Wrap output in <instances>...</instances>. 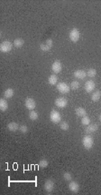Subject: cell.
<instances>
[{"instance_id":"17","label":"cell","mask_w":101,"mask_h":195,"mask_svg":"<svg viewBox=\"0 0 101 195\" xmlns=\"http://www.w3.org/2000/svg\"><path fill=\"white\" fill-rule=\"evenodd\" d=\"M48 83L51 85H55L58 83V77L56 76V75H51L48 78Z\"/></svg>"},{"instance_id":"23","label":"cell","mask_w":101,"mask_h":195,"mask_svg":"<svg viewBox=\"0 0 101 195\" xmlns=\"http://www.w3.org/2000/svg\"><path fill=\"white\" fill-rule=\"evenodd\" d=\"M87 75L88 77H91V78L95 77L96 75H97V70H96L95 68H89L87 72Z\"/></svg>"},{"instance_id":"2","label":"cell","mask_w":101,"mask_h":195,"mask_svg":"<svg viewBox=\"0 0 101 195\" xmlns=\"http://www.w3.org/2000/svg\"><path fill=\"white\" fill-rule=\"evenodd\" d=\"M69 37H70L71 42H73V43H76V42L79 41V37H81V32H79L78 28H73V29H71L70 31Z\"/></svg>"},{"instance_id":"8","label":"cell","mask_w":101,"mask_h":195,"mask_svg":"<svg viewBox=\"0 0 101 195\" xmlns=\"http://www.w3.org/2000/svg\"><path fill=\"white\" fill-rule=\"evenodd\" d=\"M54 104L56 106L59 108H65L68 105V101H67V99L63 98V97H58L55 99Z\"/></svg>"},{"instance_id":"26","label":"cell","mask_w":101,"mask_h":195,"mask_svg":"<svg viewBox=\"0 0 101 195\" xmlns=\"http://www.w3.org/2000/svg\"><path fill=\"white\" fill-rule=\"evenodd\" d=\"M48 165H49V162H48L46 159H42L39 162V166L41 168H46Z\"/></svg>"},{"instance_id":"7","label":"cell","mask_w":101,"mask_h":195,"mask_svg":"<svg viewBox=\"0 0 101 195\" xmlns=\"http://www.w3.org/2000/svg\"><path fill=\"white\" fill-rule=\"evenodd\" d=\"M24 105L29 111H32V110H34L35 108L36 102L34 101V99L31 98V97H27L25 99V101H24Z\"/></svg>"},{"instance_id":"16","label":"cell","mask_w":101,"mask_h":195,"mask_svg":"<svg viewBox=\"0 0 101 195\" xmlns=\"http://www.w3.org/2000/svg\"><path fill=\"white\" fill-rule=\"evenodd\" d=\"M19 127L20 126L18 125L17 123H15V122H12V123H9L7 124V129L10 131V132H15L19 130Z\"/></svg>"},{"instance_id":"21","label":"cell","mask_w":101,"mask_h":195,"mask_svg":"<svg viewBox=\"0 0 101 195\" xmlns=\"http://www.w3.org/2000/svg\"><path fill=\"white\" fill-rule=\"evenodd\" d=\"M8 108V104L7 102V100L5 99H0V110L5 112V111H7Z\"/></svg>"},{"instance_id":"28","label":"cell","mask_w":101,"mask_h":195,"mask_svg":"<svg viewBox=\"0 0 101 195\" xmlns=\"http://www.w3.org/2000/svg\"><path fill=\"white\" fill-rule=\"evenodd\" d=\"M63 178H64L65 181H71L72 175H71V173H70V172H64V174H63Z\"/></svg>"},{"instance_id":"24","label":"cell","mask_w":101,"mask_h":195,"mask_svg":"<svg viewBox=\"0 0 101 195\" xmlns=\"http://www.w3.org/2000/svg\"><path fill=\"white\" fill-rule=\"evenodd\" d=\"M81 124L84 125V126H88V125H89L90 124V119H89V117L88 116H84V117H82V119H81Z\"/></svg>"},{"instance_id":"29","label":"cell","mask_w":101,"mask_h":195,"mask_svg":"<svg viewBox=\"0 0 101 195\" xmlns=\"http://www.w3.org/2000/svg\"><path fill=\"white\" fill-rule=\"evenodd\" d=\"M19 131L21 132L22 134H26L28 132V127L26 125H21L20 127H19Z\"/></svg>"},{"instance_id":"6","label":"cell","mask_w":101,"mask_h":195,"mask_svg":"<svg viewBox=\"0 0 101 195\" xmlns=\"http://www.w3.org/2000/svg\"><path fill=\"white\" fill-rule=\"evenodd\" d=\"M53 46V41H52L51 38L47 39L45 44H41L40 45V49L42 52H48L51 49V47Z\"/></svg>"},{"instance_id":"27","label":"cell","mask_w":101,"mask_h":195,"mask_svg":"<svg viewBox=\"0 0 101 195\" xmlns=\"http://www.w3.org/2000/svg\"><path fill=\"white\" fill-rule=\"evenodd\" d=\"M79 85H79V81H73L71 83V88L73 89V90H78V89L79 88Z\"/></svg>"},{"instance_id":"9","label":"cell","mask_w":101,"mask_h":195,"mask_svg":"<svg viewBox=\"0 0 101 195\" xmlns=\"http://www.w3.org/2000/svg\"><path fill=\"white\" fill-rule=\"evenodd\" d=\"M62 69V65H61V63L59 60H55L53 63H52L51 65V70L54 73H59L61 72Z\"/></svg>"},{"instance_id":"18","label":"cell","mask_w":101,"mask_h":195,"mask_svg":"<svg viewBox=\"0 0 101 195\" xmlns=\"http://www.w3.org/2000/svg\"><path fill=\"white\" fill-rule=\"evenodd\" d=\"M14 94H15V91L13 90L12 88H7V90L4 92V96H5V98H7V99L12 98L14 96Z\"/></svg>"},{"instance_id":"30","label":"cell","mask_w":101,"mask_h":195,"mask_svg":"<svg viewBox=\"0 0 101 195\" xmlns=\"http://www.w3.org/2000/svg\"><path fill=\"white\" fill-rule=\"evenodd\" d=\"M99 120H100V122H101V114H100V117H99Z\"/></svg>"},{"instance_id":"22","label":"cell","mask_w":101,"mask_h":195,"mask_svg":"<svg viewBox=\"0 0 101 195\" xmlns=\"http://www.w3.org/2000/svg\"><path fill=\"white\" fill-rule=\"evenodd\" d=\"M29 118H30V120H32V121H36L37 119L39 118V114L37 113V112H35V111H34V110H32V111H30V113H29Z\"/></svg>"},{"instance_id":"5","label":"cell","mask_w":101,"mask_h":195,"mask_svg":"<svg viewBox=\"0 0 101 195\" xmlns=\"http://www.w3.org/2000/svg\"><path fill=\"white\" fill-rule=\"evenodd\" d=\"M57 90L59 91L61 93H70V90H71V87L69 86L66 83H57Z\"/></svg>"},{"instance_id":"25","label":"cell","mask_w":101,"mask_h":195,"mask_svg":"<svg viewBox=\"0 0 101 195\" xmlns=\"http://www.w3.org/2000/svg\"><path fill=\"white\" fill-rule=\"evenodd\" d=\"M60 127L61 130L63 131H68L69 128H70V125H69V124L67 122H61L60 124Z\"/></svg>"},{"instance_id":"4","label":"cell","mask_w":101,"mask_h":195,"mask_svg":"<svg viewBox=\"0 0 101 195\" xmlns=\"http://www.w3.org/2000/svg\"><path fill=\"white\" fill-rule=\"evenodd\" d=\"M14 44H12L10 41H4L0 45V51L2 53H8L12 50Z\"/></svg>"},{"instance_id":"20","label":"cell","mask_w":101,"mask_h":195,"mask_svg":"<svg viewBox=\"0 0 101 195\" xmlns=\"http://www.w3.org/2000/svg\"><path fill=\"white\" fill-rule=\"evenodd\" d=\"M100 98H101V91H99V90L93 93L92 96H91V100L93 102H98Z\"/></svg>"},{"instance_id":"3","label":"cell","mask_w":101,"mask_h":195,"mask_svg":"<svg viewBox=\"0 0 101 195\" xmlns=\"http://www.w3.org/2000/svg\"><path fill=\"white\" fill-rule=\"evenodd\" d=\"M50 119L53 124H59V123H61V115L59 112H58V111L52 110L50 114Z\"/></svg>"},{"instance_id":"12","label":"cell","mask_w":101,"mask_h":195,"mask_svg":"<svg viewBox=\"0 0 101 195\" xmlns=\"http://www.w3.org/2000/svg\"><path fill=\"white\" fill-rule=\"evenodd\" d=\"M98 129V125L97 124H89L88 125L86 128H85V133L87 134H94L95 132H97Z\"/></svg>"},{"instance_id":"11","label":"cell","mask_w":101,"mask_h":195,"mask_svg":"<svg viewBox=\"0 0 101 195\" xmlns=\"http://www.w3.org/2000/svg\"><path fill=\"white\" fill-rule=\"evenodd\" d=\"M95 87H96V83L93 80H88L85 83V85H84L85 91L87 93H91L92 91H94Z\"/></svg>"},{"instance_id":"13","label":"cell","mask_w":101,"mask_h":195,"mask_svg":"<svg viewBox=\"0 0 101 195\" xmlns=\"http://www.w3.org/2000/svg\"><path fill=\"white\" fill-rule=\"evenodd\" d=\"M74 77H76L77 79H79V80H83L87 77V72L84 70H76L73 73Z\"/></svg>"},{"instance_id":"19","label":"cell","mask_w":101,"mask_h":195,"mask_svg":"<svg viewBox=\"0 0 101 195\" xmlns=\"http://www.w3.org/2000/svg\"><path fill=\"white\" fill-rule=\"evenodd\" d=\"M24 45V40L23 38H17L14 41V45L17 47V48H21L23 45Z\"/></svg>"},{"instance_id":"1","label":"cell","mask_w":101,"mask_h":195,"mask_svg":"<svg viewBox=\"0 0 101 195\" xmlns=\"http://www.w3.org/2000/svg\"><path fill=\"white\" fill-rule=\"evenodd\" d=\"M82 144H83L85 149H87V150L91 149L93 144H94V139L90 135L84 136L83 139H82Z\"/></svg>"},{"instance_id":"14","label":"cell","mask_w":101,"mask_h":195,"mask_svg":"<svg viewBox=\"0 0 101 195\" xmlns=\"http://www.w3.org/2000/svg\"><path fill=\"white\" fill-rule=\"evenodd\" d=\"M69 190L73 193H78L79 191V185L77 182H71L69 184Z\"/></svg>"},{"instance_id":"15","label":"cell","mask_w":101,"mask_h":195,"mask_svg":"<svg viewBox=\"0 0 101 195\" xmlns=\"http://www.w3.org/2000/svg\"><path fill=\"white\" fill-rule=\"evenodd\" d=\"M75 113L77 114V116L81 117V118L87 115V111H86V109H84L83 107H78L75 110Z\"/></svg>"},{"instance_id":"10","label":"cell","mask_w":101,"mask_h":195,"mask_svg":"<svg viewBox=\"0 0 101 195\" xmlns=\"http://www.w3.org/2000/svg\"><path fill=\"white\" fill-rule=\"evenodd\" d=\"M44 191L47 192L48 193L52 192H53V190H54V182H52L51 180H47L44 182Z\"/></svg>"}]
</instances>
